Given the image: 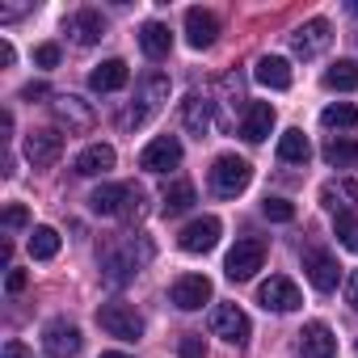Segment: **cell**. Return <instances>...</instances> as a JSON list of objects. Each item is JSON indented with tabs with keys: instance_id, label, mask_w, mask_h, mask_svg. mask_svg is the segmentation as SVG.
Here are the masks:
<instances>
[{
	"instance_id": "6da1fadb",
	"label": "cell",
	"mask_w": 358,
	"mask_h": 358,
	"mask_svg": "<svg viewBox=\"0 0 358 358\" xmlns=\"http://www.w3.org/2000/svg\"><path fill=\"white\" fill-rule=\"evenodd\" d=\"M89 207L97 215H110V220H139L143 215V190L131 182H110V186H97L89 194Z\"/></svg>"
},
{
	"instance_id": "7a4b0ae2",
	"label": "cell",
	"mask_w": 358,
	"mask_h": 358,
	"mask_svg": "<svg viewBox=\"0 0 358 358\" xmlns=\"http://www.w3.org/2000/svg\"><path fill=\"white\" fill-rule=\"evenodd\" d=\"M152 257V245L143 249V253H135V236H122L118 245H106L101 249V274H106V282L110 287H122V282H131L135 274H139V266Z\"/></svg>"
},
{
	"instance_id": "3957f363",
	"label": "cell",
	"mask_w": 358,
	"mask_h": 358,
	"mask_svg": "<svg viewBox=\"0 0 358 358\" xmlns=\"http://www.w3.org/2000/svg\"><path fill=\"white\" fill-rule=\"evenodd\" d=\"M160 101H169V76H164V72H148V76L139 80V106H127V110L118 114V127H122V131L143 127L148 114H152Z\"/></svg>"
},
{
	"instance_id": "277c9868",
	"label": "cell",
	"mask_w": 358,
	"mask_h": 358,
	"mask_svg": "<svg viewBox=\"0 0 358 358\" xmlns=\"http://www.w3.org/2000/svg\"><path fill=\"white\" fill-rule=\"evenodd\" d=\"M249 182H253V169H249V160L245 156H220L215 164H211V190L220 194V199H236V194H245L249 190Z\"/></svg>"
},
{
	"instance_id": "5b68a950",
	"label": "cell",
	"mask_w": 358,
	"mask_h": 358,
	"mask_svg": "<svg viewBox=\"0 0 358 358\" xmlns=\"http://www.w3.org/2000/svg\"><path fill=\"white\" fill-rule=\"evenodd\" d=\"M97 324L110 337H118V341H139L143 337V316L131 303H101L97 308Z\"/></svg>"
},
{
	"instance_id": "8992f818",
	"label": "cell",
	"mask_w": 358,
	"mask_h": 358,
	"mask_svg": "<svg viewBox=\"0 0 358 358\" xmlns=\"http://www.w3.org/2000/svg\"><path fill=\"white\" fill-rule=\"evenodd\" d=\"M262 262H266V245H262L257 236H249V241H236V245H232V253L224 257V274H228L232 282H249V278L262 270Z\"/></svg>"
},
{
	"instance_id": "52a82bcc",
	"label": "cell",
	"mask_w": 358,
	"mask_h": 358,
	"mask_svg": "<svg viewBox=\"0 0 358 358\" xmlns=\"http://www.w3.org/2000/svg\"><path fill=\"white\" fill-rule=\"evenodd\" d=\"M303 274H308V282L320 291V295H329V291H337V282H341V266H337V257L329 253V249H303Z\"/></svg>"
},
{
	"instance_id": "ba28073f",
	"label": "cell",
	"mask_w": 358,
	"mask_h": 358,
	"mask_svg": "<svg viewBox=\"0 0 358 358\" xmlns=\"http://www.w3.org/2000/svg\"><path fill=\"white\" fill-rule=\"evenodd\" d=\"M211 333L224 337L228 345H245L249 333H253V324H249V316L236 303H220V308H211Z\"/></svg>"
},
{
	"instance_id": "9c48e42d",
	"label": "cell",
	"mask_w": 358,
	"mask_h": 358,
	"mask_svg": "<svg viewBox=\"0 0 358 358\" xmlns=\"http://www.w3.org/2000/svg\"><path fill=\"white\" fill-rule=\"evenodd\" d=\"M177 164H182V139H177V135H156L139 152V169H148V173H169Z\"/></svg>"
},
{
	"instance_id": "30bf717a",
	"label": "cell",
	"mask_w": 358,
	"mask_h": 358,
	"mask_svg": "<svg viewBox=\"0 0 358 358\" xmlns=\"http://www.w3.org/2000/svg\"><path fill=\"white\" fill-rule=\"evenodd\" d=\"M257 303H262L266 312H295V308L303 303V295H299V287H295L291 278L274 274V278H266V282L257 287Z\"/></svg>"
},
{
	"instance_id": "8fae6325",
	"label": "cell",
	"mask_w": 358,
	"mask_h": 358,
	"mask_svg": "<svg viewBox=\"0 0 358 358\" xmlns=\"http://www.w3.org/2000/svg\"><path fill=\"white\" fill-rule=\"evenodd\" d=\"M329 43H333V26H329L324 17H312V22H303V26L291 34V51H295L299 59H316Z\"/></svg>"
},
{
	"instance_id": "7c38bea8",
	"label": "cell",
	"mask_w": 358,
	"mask_h": 358,
	"mask_svg": "<svg viewBox=\"0 0 358 358\" xmlns=\"http://www.w3.org/2000/svg\"><path fill=\"white\" fill-rule=\"evenodd\" d=\"M220 232H224V224H220L215 215H203V220H194V224L182 228L177 245H182L186 253H211V249L220 245Z\"/></svg>"
},
{
	"instance_id": "4fadbf2b",
	"label": "cell",
	"mask_w": 358,
	"mask_h": 358,
	"mask_svg": "<svg viewBox=\"0 0 358 358\" xmlns=\"http://www.w3.org/2000/svg\"><path fill=\"white\" fill-rule=\"evenodd\" d=\"M169 299L182 308V312H199V308L211 299V278H207V274H182V278L173 282Z\"/></svg>"
},
{
	"instance_id": "5bb4252c",
	"label": "cell",
	"mask_w": 358,
	"mask_h": 358,
	"mask_svg": "<svg viewBox=\"0 0 358 358\" xmlns=\"http://www.w3.org/2000/svg\"><path fill=\"white\" fill-rule=\"evenodd\" d=\"M43 350L51 358H76L80 354V329L72 320H51L43 329Z\"/></svg>"
},
{
	"instance_id": "9a60e30c",
	"label": "cell",
	"mask_w": 358,
	"mask_h": 358,
	"mask_svg": "<svg viewBox=\"0 0 358 358\" xmlns=\"http://www.w3.org/2000/svg\"><path fill=\"white\" fill-rule=\"evenodd\" d=\"M333 354H337L333 329H329L324 320L303 324V333H299V358H333Z\"/></svg>"
},
{
	"instance_id": "2e32d148",
	"label": "cell",
	"mask_w": 358,
	"mask_h": 358,
	"mask_svg": "<svg viewBox=\"0 0 358 358\" xmlns=\"http://www.w3.org/2000/svg\"><path fill=\"white\" fill-rule=\"evenodd\" d=\"M59 152H64V135H59V131H30V135H26V156H30L34 169L55 164Z\"/></svg>"
},
{
	"instance_id": "e0dca14e",
	"label": "cell",
	"mask_w": 358,
	"mask_h": 358,
	"mask_svg": "<svg viewBox=\"0 0 358 358\" xmlns=\"http://www.w3.org/2000/svg\"><path fill=\"white\" fill-rule=\"evenodd\" d=\"M215 34H220V17L211 9H190L186 13V38H190L194 51H207L215 43Z\"/></svg>"
},
{
	"instance_id": "ac0fdd59",
	"label": "cell",
	"mask_w": 358,
	"mask_h": 358,
	"mask_svg": "<svg viewBox=\"0 0 358 358\" xmlns=\"http://www.w3.org/2000/svg\"><path fill=\"white\" fill-rule=\"evenodd\" d=\"M270 131H274V106H270V101H249V110H245V118H241V135H245L249 143H262Z\"/></svg>"
},
{
	"instance_id": "d6986e66",
	"label": "cell",
	"mask_w": 358,
	"mask_h": 358,
	"mask_svg": "<svg viewBox=\"0 0 358 358\" xmlns=\"http://www.w3.org/2000/svg\"><path fill=\"white\" fill-rule=\"evenodd\" d=\"M127 80H131V68H127L122 59H106V64H97V68L89 72V89H93V93H118Z\"/></svg>"
},
{
	"instance_id": "ffe728a7",
	"label": "cell",
	"mask_w": 358,
	"mask_h": 358,
	"mask_svg": "<svg viewBox=\"0 0 358 358\" xmlns=\"http://www.w3.org/2000/svg\"><path fill=\"white\" fill-rule=\"evenodd\" d=\"M211 106H215V101H211V97H203V93H190V97L182 101V122H186V131H190V135H199V139H203V135L211 131V122H215V118H211Z\"/></svg>"
},
{
	"instance_id": "44dd1931",
	"label": "cell",
	"mask_w": 358,
	"mask_h": 358,
	"mask_svg": "<svg viewBox=\"0 0 358 358\" xmlns=\"http://www.w3.org/2000/svg\"><path fill=\"white\" fill-rule=\"evenodd\" d=\"M320 203L333 211V215H350V207L358 203V182H324L320 186Z\"/></svg>"
},
{
	"instance_id": "7402d4cb",
	"label": "cell",
	"mask_w": 358,
	"mask_h": 358,
	"mask_svg": "<svg viewBox=\"0 0 358 358\" xmlns=\"http://www.w3.org/2000/svg\"><path fill=\"white\" fill-rule=\"evenodd\" d=\"M253 76H257V85H266V89H291V64L282 59V55H262L257 59V68H253Z\"/></svg>"
},
{
	"instance_id": "603a6c76",
	"label": "cell",
	"mask_w": 358,
	"mask_h": 358,
	"mask_svg": "<svg viewBox=\"0 0 358 358\" xmlns=\"http://www.w3.org/2000/svg\"><path fill=\"white\" fill-rule=\"evenodd\" d=\"M55 118H59L68 131H89L97 114H93V106L80 101V97H59V101H55Z\"/></svg>"
},
{
	"instance_id": "cb8c5ba5",
	"label": "cell",
	"mask_w": 358,
	"mask_h": 358,
	"mask_svg": "<svg viewBox=\"0 0 358 358\" xmlns=\"http://www.w3.org/2000/svg\"><path fill=\"white\" fill-rule=\"evenodd\" d=\"M114 169V148L110 143H89L80 156H76V173L80 177H106Z\"/></svg>"
},
{
	"instance_id": "d4e9b609",
	"label": "cell",
	"mask_w": 358,
	"mask_h": 358,
	"mask_svg": "<svg viewBox=\"0 0 358 358\" xmlns=\"http://www.w3.org/2000/svg\"><path fill=\"white\" fill-rule=\"evenodd\" d=\"M199 203V194H194V182H186V177H182V182H173L164 194H160V215H186L190 207Z\"/></svg>"
},
{
	"instance_id": "484cf974",
	"label": "cell",
	"mask_w": 358,
	"mask_h": 358,
	"mask_svg": "<svg viewBox=\"0 0 358 358\" xmlns=\"http://www.w3.org/2000/svg\"><path fill=\"white\" fill-rule=\"evenodd\" d=\"M139 47H143L148 59H164V55L173 51V34H169V26H164V22H143V30H139Z\"/></svg>"
},
{
	"instance_id": "4316f807",
	"label": "cell",
	"mask_w": 358,
	"mask_h": 358,
	"mask_svg": "<svg viewBox=\"0 0 358 358\" xmlns=\"http://www.w3.org/2000/svg\"><path fill=\"white\" fill-rule=\"evenodd\" d=\"M68 26H72V34H76V43H80V47H93V43L106 34V17H101L97 9H80Z\"/></svg>"
},
{
	"instance_id": "83f0119b",
	"label": "cell",
	"mask_w": 358,
	"mask_h": 358,
	"mask_svg": "<svg viewBox=\"0 0 358 358\" xmlns=\"http://www.w3.org/2000/svg\"><path fill=\"white\" fill-rule=\"evenodd\" d=\"M308 156H312V143H308V135H303L299 127H291V131L278 135V160H287V164H303Z\"/></svg>"
},
{
	"instance_id": "f1b7e54d",
	"label": "cell",
	"mask_w": 358,
	"mask_h": 358,
	"mask_svg": "<svg viewBox=\"0 0 358 358\" xmlns=\"http://www.w3.org/2000/svg\"><path fill=\"white\" fill-rule=\"evenodd\" d=\"M324 89H333V93H354V89H358V64H354V59H337V64L324 72Z\"/></svg>"
},
{
	"instance_id": "f546056e",
	"label": "cell",
	"mask_w": 358,
	"mask_h": 358,
	"mask_svg": "<svg viewBox=\"0 0 358 358\" xmlns=\"http://www.w3.org/2000/svg\"><path fill=\"white\" fill-rule=\"evenodd\" d=\"M324 160H329L333 169H354V164H358V143L345 139V135H341V139L333 135V139L324 143Z\"/></svg>"
},
{
	"instance_id": "4dcf8cb0",
	"label": "cell",
	"mask_w": 358,
	"mask_h": 358,
	"mask_svg": "<svg viewBox=\"0 0 358 358\" xmlns=\"http://www.w3.org/2000/svg\"><path fill=\"white\" fill-rule=\"evenodd\" d=\"M55 253H59V232L47 228V224L34 228V232H30V257H34V262H51Z\"/></svg>"
},
{
	"instance_id": "1f68e13d",
	"label": "cell",
	"mask_w": 358,
	"mask_h": 358,
	"mask_svg": "<svg viewBox=\"0 0 358 358\" xmlns=\"http://www.w3.org/2000/svg\"><path fill=\"white\" fill-rule=\"evenodd\" d=\"M320 122H324L329 131H358V110H354L350 101H337V106H324Z\"/></svg>"
},
{
	"instance_id": "d6a6232c",
	"label": "cell",
	"mask_w": 358,
	"mask_h": 358,
	"mask_svg": "<svg viewBox=\"0 0 358 358\" xmlns=\"http://www.w3.org/2000/svg\"><path fill=\"white\" fill-rule=\"evenodd\" d=\"M333 236L341 249L358 253V215H333Z\"/></svg>"
},
{
	"instance_id": "836d02e7",
	"label": "cell",
	"mask_w": 358,
	"mask_h": 358,
	"mask_svg": "<svg viewBox=\"0 0 358 358\" xmlns=\"http://www.w3.org/2000/svg\"><path fill=\"white\" fill-rule=\"evenodd\" d=\"M262 215L274 220V224H291V220H295V207H291L287 199H266V203H262Z\"/></svg>"
},
{
	"instance_id": "e575fe53",
	"label": "cell",
	"mask_w": 358,
	"mask_h": 358,
	"mask_svg": "<svg viewBox=\"0 0 358 358\" xmlns=\"http://www.w3.org/2000/svg\"><path fill=\"white\" fill-rule=\"evenodd\" d=\"M177 358H207V341H203V337H182Z\"/></svg>"
},
{
	"instance_id": "d590c367",
	"label": "cell",
	"mask_w": 358,
	"mask_h": 358,
	"mask_svg": "<svg viewBox=\"0 0 358 358\" xmlns=\"http://www.w3.org/2000/svg\"><path fill=\"white\" fill-rule=\"evenodd\" d=\"M26 224H30V211H26L22 203L5 207V228H9V232H17V228H26Z\"/></svg>"
},
{
	"instance_id": "8d00e7d4",
	"label": "cell",
	"mask_w": 358,
	"mask_h": 358,
	"mask_svg": "<svg viewBox=\"0 0 358 358\" xmlns=\"http://www.w3.org/2000/svg\"><path fill=\"white\" fill-rule=\"evenodd\" d=\"M34 64H38V68H55V64H59V47H55V43L34 47Z\"/></svg>"
},
{
	"instance_id": "74e56055",
	"label": "cell",
	"mask_w": 358,
	"mask_h": 358,
	"mask_svg": "<svg viewBox=\"0 0 358 358\" xmlns=\"http://www.w3.org/2000/svg\"><path fill=\"white\" fill-rule=\"evenodd\" d=\"M26 282H30V278H26V270H13V266H9V278H5L9 295H22V291H26Z\"/></svg>"
},
{
	"instance_id": "f35d334b",
	"label": "cell",
	"mask_w": 358,
	"mask_h": 358,
	"mask_svg": "<svg viewBox=\"0 0 358 358\" xmlns=\"http://www.w3.org/2000/svg\"><path fill=\"white\" fill-rule=\"evenodd\" d=\"M0 358H30V350H26L17 337H9V341H5V354H0Z\"/></svg>"
},
{
	"instance_id": "ab89813d",
	"label": "cell",
	"mask_w": 358,
	"mask_h": 358,
	"mask_svg": "<svg viewBox=\"0 0 358 358\" xmlns=\"http://www.w3.org/2000/svg\"><path fill=\"white\" fill-rule=\"evenodd\" d=\"M47 93H51V89H47L43 80H38V85H26V89H22V97H26V101H34V97H47Z\"/></svg>"
},
{
	"instance_id": "60d3db41",
	"label": "cell",
	"mask_w": 358,
	"mask_h": 358,
	"mask_svg": "<svg viewBox=\"0 0 358 358\" xmlns=\"http://www.w3.org/2000/svg\"><path fill=\"white\" fill-rule=\"evenodd\" d=\"M345 299H350V308H358V270H354L350 282H345Z\"/></svg>"
},
{
	"instance_id": "b9f144b4",
	"label": "cell",
	"mask_w": 358,
	"mask_h": 358,
	"mask_svg": "<svg viewBox=\"0 0 358 358\" xmlns=\"http://www.w3.org/2000/svg\"><path fill=\"white\" fill-rule=\"evenodd\" d=\"M101 358H131V354H118V350H106Z\"/></svg>"
}]
</instances>
